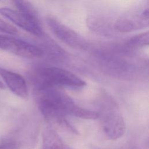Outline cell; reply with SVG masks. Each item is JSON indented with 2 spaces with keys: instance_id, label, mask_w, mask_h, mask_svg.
Segmentation results:
<instances>
[{
  "instance_id": "obj_1",
  "label": "cell",
  "mask_w": 149,
  "mask_h": 149,
  "mask_svg": "<svg viewBox=\"0 0 149 149\" xmlns=\"http://www.w3.org/2000/svg\"><path fill=\"white\" fill-rule=\"evenodd\" d=\"M38 107H45L56 110L65 115H70L83 119H96L99 113L82 108L66 93L56 87L39 86L37 92Z\"/></svg>"
},
{
  "instance_id": "obj_2",
  "label": "cell",
  "mask_w": 149,
  "mask_h": 149,
  "mask_svg": "<svg viewBox=\"0 0 149 149\" xmlns=\"http://www.w3.org/2000/svg\"><path fill=\"white\" fill-rule=\"evenodd\" d=\"M98 118L106 137L111 140L120 138L125 132V123L116 102L111 96L102 95Z\"/></svg>"
},
{
  "instance_id": "obj_3",
  "label": "cell",
  "mask_w": 149,
  "mask_h": 149,
  "mask_svg": "<svg viewBox=\"0 0 149 149\" xmlns=\"http://www.w3.org/2000/svg\"><path fill=\"white\" fill-rule=\"evenodd\" d=\"M41 86L80 88L86 83L73 72L58 67H47L39 72Z\"/></svg>"
},
{
  "instance_id": "obj_4",
  "label": "cell",
  "mask_w": 149,
  "mask_h": 149,
  "mask_svg": "<svg viewBox=\"0 0 149 149\" xmlns=\"http://www.w3.org/2000/svg\"><path fill=\"white\" fill-rule=\"evenodd\" d=\"M0 49L26 58H37L43 55L39 47L24 40L0 35Z\"/></svg>"
},
{
  "instance_id": "obj_5",
  "label": "cell",
  "mask_w": 149,
  "mask_h": 149,
  "mask_svg": "<svg viewBox=\"0 0 149 149\" xmlns=\"http://www.w3.org/2000/svg\"><path fill=\"white\" fill-rule=\"evenodd\" d=\"M0 14L24 30L36 36H41L42 30L38 16L13 10L9 8H0Z\"/></svg>"
},
{
  "instance_id": "obj_6",
  "label": "cell",
  "mask_w": 149,
  "mask_h": 149,
  "mask_svg": "<svg viewBox=\"0 0 149 149\" xmlns=\"http://www.w3.org/2000/svg\"><path fill=\"white\" fill-rule=\"evenodd\" d=\"M47 22L52 33L63 43L79 49L86 47V41L84 38L74 30L52 17H48Z\"/></svg>"
},
{
  "instance_id": "obj_7",
  "label": "cell",
  "mask_w": 149,
  "mask_h": 149,
  "mask_svg": "<svg viewBox=\"0 0 149 149\" xmlns=\"http://www.w3.org/2000/svg\"><path fill=\"white\" fill-rule=\"evenodd\" d=\"M148 26V8L140 13H130L120 16L115 22V29L122 33L132 32Z\"/></svg>"
},
{
  "instance_id": "obj_8",
  "label": "cell",
  "mask_w": 149,
  "mask_h": 149,
  "mask_svg": "<svg viewBox=\"0 0 149 149\" xmlns=\"http://www.w3.org/2000/svg\"><path fill=\"white\" fill-rule=\"evenodd\" d=\"M0 77L9 89L17 97L26 100L29 90L24 77L20 74L0 67Z\"/></svg>"
},
{
  "instance_id": "obj_9",
  "label": "cell",
  "mask_w": 149,
  "mask_h": 149,
  "mask_svg": "<svg viewBox=\"0 0 149 149\" xmlns=\"http://www.w3.org/2000/svg\"><path fill=\"white\" fill-rule=\"evenodd\" d=\"M42 149H71L51 127H47L42 134Z\"/></svg>"
},
{
  "instance_id": "obj_10",
  "label": "cell",
  "mask_w": 149,
  "mask_h": 149,
  "mask_svg": "<svg viewBox=\"0 0 149 149\" xmlns=\"http://www.w3.org/2000/svg\"><path fill=\"white\" fill-rule=\"evenodd\" d=\"M149 41L148 32L136 34L129 38L125 43V48L129 50H134L147 46Z\"/></svg>"
},
{
  "instance_id": "obj_11",
  "label": "cell",
  "mask_w": 149,
  "mask_h": 149,
  "mask_svg": "<svg viewBox=\"0 0 149 149\" xmlns=\"http://www.w3.org/2000/svg\"><path fill=\"white\" fill-rule=\"evenodd\" d=\"M0 31L7 34L15 35L17 34V30L13 26L7 23L0 19Z\"/></svg>"
},
{
  "instance_id": "obj_12",
  "label": "cell",
  "mask_w": 149,
  "mask_h": 149,
  "mask_svg": "<svg viewBox=\"0 0 149 149\" xmlns=\"http://www.w3.org/2000/svg\"><path fill=\"white\" fill-rule=\"evenodd\" d=\"M0 149H19V147L15 140L7 139L0 143Z\"/></svg>"
},
{
  "instance_id": "obj_13",
  "label": "cell",
  "mask_w": 149,
  "mask_h": 149,
  "mask_svg": "<svg viewBox=\"0 0 149 149\" xmlns=\"http://www.w3.org/2000/svg\"><path fill=\"white\" fill-rule=\"evenodd\" d=\"M0 88H1V89L5 88V86H4V84L1 82V80H0Z\"/></svg>"
}]
</instances>
